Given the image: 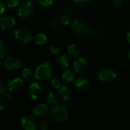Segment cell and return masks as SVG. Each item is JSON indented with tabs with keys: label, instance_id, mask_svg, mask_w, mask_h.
<instances>
[{
	"label": "cell",
	"instance_id": "1",
	"mask_svg": "<svg viewBox=\"0 0 130 130\" xmlns=\"http://www.w3.org/2000/svg\"><path fill=\"white\" fill-rule=\"evenodd\" d=\"M35 78L41 82L48 80L52 75V67L48 62H43L40 63L35 70Z\"/></svg>",
	"mask_w": 130,
	"mask_h": 130
},
{
	"label": "cell",
	"instance_id": "2",
	"mask_svg": "<svg viewBox=\"0 0 130 130\" xmlns=\"http://www.w3.org/2000/svg\"><path fill=\"white\" fill-rule=\"evenodd\" d=\"M34 4L30 1H24L21 2L18 8V14L21 19L29 18L34 12Z\"/></svg>",
	"mask_w": 130,
	"mask_h": 130
},
{
	"label": "cell",
	"instance_id": "3",
	"mask_svg": "<svg viewBox=\"0 0 130 130\" xmlns=\"http://www.w3.org/2000/svg\"><path fill=\"white\" fill-rule=\"evenodd\" d=\"M71 30H72V33L78 37L85 36L89 31V29H88L87 24L84 21L78 20V19L75 20L72 23Z\"/></svg>",
	"mask_w": 130,
	"mask_h": 130
},
{
	"label": "cell",
	"instance_id": "4",
	"mask_svg": "<svg viewBox=\"0 0 130 130\" xmlns=\"http://www.w3.org/2000/svg\"><path fill=\"white\" fill-rule=\"evenodd\" d=\"M50 115L53 120L57 122H63L68 119L69 112L66 108L62 106H53L50 110Z\"/></svg>",
	"mask_w": 130,
	"mask_h": 130
},
{
	"label": "cell",
	"instance_id": "5",
	"mask_svg": "<svg viewBox=\"0 0 130 130\" xmlns=\"http://www.w3.org/2000/svg\"><path fill=\"white\" fill-rule=\"evenodd\" d=\"M14 36L16 40L22 43H27L33 39L30 31L28 29L24 27L17 29L14 32Z\"/></svg>",
	"mask_w": 130,
	"mask_h": 130
},
{
	"label": "cell",
	"instance_id": "6",
	"mask_svg": "<svg viewBox=\"0 0 130 130\" xmlns=\"http://www.w3.org/2000/svg\"><path fill=\"white\" fill-rule=\"evenodd\" d=\"M98 78L101 82H111L116 79L117 73L114 70L111 69H104L99 72Z\"/></svg>",
	"mask_w": 130,
	"mask_h": 130
},
{
	"label": "cell",
	"instance_id": "7",
	"mask_svg": "<svg viewBox=\"0 0 130 130\" xmlns=\"http://www.w3.org/2000/svg\"><path fill=\"white\" fill-rule=\"evenodd\" d=\"M28 92L32 99L37 100L42 96L43 92V88L40 83L34 82L29 86Z\"/></svg>",
	"mask_w": 130,
	"mask_h": 130
},
{
	"label": "cell",
	"instance_id": "8",
	"mask_svg": "<svg viewBox=\"0 0 130 130\" xmlns=\"http://www.w3.org/2000/svg\"><path fill=\"white\" fill-rule=\"evenodd\" d=\"M21 123L23 128L26 130H36L37 127V122L31 115H26L23 117Z\"/></svg>",
	"mask_w": 130,
	"mask_h": 130
},
{
	"label": "cell",
	"instance_id": "9",
	"mask_svg": "<svg viewBox=\"0 0 130 130\" xmlns=\"http://www.w3.org/2000/svg\"><path fill=\"white\" fill-rule=\"evenodd\" d=\"M73 67L78 74H83L87 72L88 69V63L85 59L79 57L74 62Z\"/></svg>",
	"mask_w": 130,
	"mask_h": 130
},
{
	"label": "cell",
	"instance_id": "10",
	"mask_svg": "<svg viewBox=\"0 0 130 130\" xmlns=\"http://www.w3.org/2000/svg\"><path fill=\"white\" fill-rule=\"evenodd\" d=\"M4 66L7 69L14 71L20 68L21 62L14 56H8L4 61Z\"/></svg>",
	"mask_w": 130,
	"mask_h": 130
},
{
	"label": "cell",
	"instance_id": "11",
	"mask_svg": "<svg viewBox=\"0 0 130 130\" xmlns=\"http://www.w3.org/2000/svg\"><path fill=\"white\" fill-rule=\"evenodd\" d=\"M16 21L11 16H5L0 19V26L3 30H9L15 26Z\"/></svg>",
	"mask_w": 130,
	"mask_h": 130
},
{
	"label": "cell",
	"instance_id": "12",
	"mask_svg": "<svg viewBox=\"0 0 130 130\" xmlns=\"http://www.w3.org/2000/svg\"><path fill=\"white\" fill-rule=\"evenodd\" d=\"M49 111V108L47 104H39L35 106L33 110V113L37 117H45Z\"/></svg>",
	"mask_w": 130,
	"mask_h": 130
},
{
	"label": "cell",
	"instance_id": "13",
	"mask_svg": "<svg viewBox=\"0 0 130 130\" xmlns=\"http://www.w3.org/2000/svg\"><path fill=\"white\" fill-rule=\"evenodd\" d=\"M24 80L21 78H14L8 84V89L11 92H18L22 90L24 88Z\"/></svg>",
	"mask_w": 130,
	"mask_h": 130
},
{
	"label": "cell",
	"instance_id": "14",
	"mask_svg": "<svg viewBox=\"0 0 130 130\" xmlns=\"http://www.w3.org/2000/svg\"><path fill=\"white\" fill-rule=\"evenodd\" d=\"M59 95L64 101H69L73 96V90L69 86H63L59 89Z\"/></svg>",
	"mask_w": 130,
	"mask_h": 130
},
{
	"label": "cell",
	"instance_id": "15",
	"mask_svg": "<svg viewBox=\"0 0 130 130\" xmlns=\"http://www.w3.org/2000/svg\"><path fill=\"white\" fill-rule=\"evenodd\" d=\"M75 85L78 89L84 91L88 86V81L85 77H78L75 81Z\"/></svg>",
	"mask_w": 130,
	"mask_h": 130
},
{
	"label": "cell",
	"instance_id": "16",
	"mask_svg": "<svg viewBox=\"0 0 130 130\" xmlns=\"http://www.w3.org/2000/svg\"><path fill=\"white\" fill-rule=\"evenodd\" d=\"M67 51L70 56L73 58H76L80 54V47L75 43H72L68 46Z\"/></svg>",
	"mask_w": 130,
	"mask_h": 130
},
{
	"label": "cell",
	"instance_id": "17",
	"mask_svg": "<svg viewBox=\"0 0 130 130\" xmlns=\"http://www.w3.org/2000/svg\"><path fill=\"white\" fill-rule=\"evenodd\" d=\"M58 62L59 66L64 69H66L71 65V59L66 55H62L58 59Z\"/></svg>",
	"mask_w": 130,
	"mask_h": 130
},
{
	"label": "cell",
	"instance_id": "18",
	"mask_svg": "<svg viewBox=\"0 0 130 130\" xmlns=\"http://www.w3.org/2000/svg\"><path fill=\"white\" fill-rule=\"evenodd\" d=\"M33 40H34V43L35 44H37V45H43L46 42L47 38H46V36L44 34L38 33L34 37Z\"/></svg>",
	"mask_w": 130,
	"mask_h": 130
},
{
	"label": "cell",
	"instance_id": "19",
	"mask_svg": "<svg viewBox=\"0 0 130 130\" xmlns=\"http://www.w3.org/2000/svg\"><path fill=\"white\" fill-rule=\"evenodd\" d=\"M46 103L50 105V106H56L59 101V98H58V96L53 93V92H50L47 95H46Z\"/></svg>",
	"mask_w": 130,
	"mask_h": 130
},
{
	"label": "cell",
	"instance_id": "20",
	"mask_svg": "<svg viewBox=\"0 0 130 130\" xmlns=\"http://www.w3.org/2000/svg\"><path fill=\"white\" fill-rule=\"evenodd\" d=\"M74 75L73 73L69 71V70H67V71H65L62 74V82L65 83V84H70L71 82H73L74 80Z\"/></svg>",
	"mask_w": 130,
	"mask_h": 130
},
{
	"label": "cell",
	"instance_id": "21",
	"mask_svg": "<svg viewBox=\"0 0 130 130\" xmlns=\"http://www.w3.org/2000/svg\"><path fill=\"white\" fill-rule=\"evenodd\" d=\"M22 78L24 82H26L27 83L31 82L34 78V75H33L31 70L27 68L24 69L22 72Z\"/></svg>",
	"mask_w": 130,
	"mask_h": 130
},
{
	"label": "cell",
	"instance_id": "22",
	"mask_svg": "<svg viewBox=\"0 0 130 130\" xmlns=\"http://www.w3.org/2000/svg\"><path fill=\"white\" fill-rule=\"evenodd\" d=\"M63 12L69 16H75L76 14V9L71 5H66L63 8Z\"/></svg>",
	"mask_w": 130,
	"mask_h": 130
},
{
	"label": "cell",
	"instance_id": "23",
	"mask_svg": "<svg viewBox=\"0 0 130 130\" xmlns=\"http://www.w3.org/2000/svg\"><path fill=\"white\" fill-rule=\"evenodd\" d=\"M0 43H1V46H0V57H1V59H3L7 55L8 49V46L6 45V43H5L2 40H1Z\"/></svg>",
	"mask_w": 130,
	"mask_h": 130
},
{
	"label": "cell",
	"instance_id": "24",
	"mask_svg": "<svg viewBox=\"0 0 130 130\" xmlns=\"http://www.w3.org/2000/svg\"><path fill=\"white\" fill-rule=\"evenodd\" d=\"M62 82L58 78H53L50 82L51 87L55 88V89H60L62 88Z\"/></svg>",
	"mask_w": 130,
	"mask_h": 130
},
{
	"label": "cell",
	"instance_id": "25",
	"mask_svg": "<svg viewBox=\"0 0 130 130\" xmlns=\"http://www.w3.org/2000/svg\"><path fill=\"white\" fill-rule=\"evenodd\" d=\"M70 20H71V16L65 13H63L59 18V21L62 25H68L70 22Z\"/></svg>",
	"mask_w": 130,
	"mask_h": 130
},
{
	"label": "cell",
	"instance_id": "26",
	"mask_svg": "<svg viewBox=\"0 0 130 130\" xmlns=\"http://www.w3.org/2000/svg\"><path fill=\"white\" fill-rule=\"evenodd\" d=\"M50 51L53 55H59L61 53V46L58 43H53L50 46Z\"/></svg>",
	"mask_w": 130,
	"mask_h": 130
},
{
	"label": "cell",
	"instance_id": "27",
	"mask_svg": "<svg viewBox=\"0 0 130 130\" xmlns=\"http://www.w3.org/2000/svg\"><path fill=\"white\" fill-rule=\"evenodd\" d=\"M59 24H61L59 21V19H57L56 18H52L49 20V25L53 28H55V29L59 28Z\"/></svg>",
	"mask_w": 130,
	"mask_h": 130
},
{
	"label": "cell",
	"instance_id": "28",
	"mask_svg": "<svg viewBox=\"0 0 130 130\" xmlns=\"http://www.w3.org/2000/svg\"><path fill=\"white\" fill-rule=\"evenodd\" d=\"M50 123L47 120H43L40 123V130H50Z\"/></svg>",
	"mask_w": 130,
	"mask_h": 130
},
{
	"label": "cell",
	"instance_id": "29",
	"mask_svg": "<svg viewBox=\"0 0 130 130\" xmlns=\"http://www.w3.org/2000/svg\"><path fill=\"white\" fill-rule=\"evenodd\" d=\"M90 33L93 37H100L101 35V30L98 27H94L90 30Z\"/></svg>",
	"mask_w": 130,
	"mask_h": 130
},
{
	"label": "cell",
	"instance_id": "30",
	"mask_svg": "<svg viewBox=\"0 0 130 130\" xmlns=\"http://www.w3.org/2000/svg\"><path fill=\"white\" fill-rule=\"evenodd\" d=\"M5 3H6V5L8 7L14 8L18 5L19 0H5Z\"/></svg>",
	"mask_w": 130,
	"mask_h": 130
},
{
	"label": "cell",
	"instance_id": "31",
	"mask_svg": "<svg viewBox=\"0 0 130 130\" xmlns=\"http://www.w3.org/2000/svg\"><path fill=\"white\" fill-rule=\"evenodd\" d=\"M38 3L44 7H48L53 5V0H37Z\"/></svg>",
	"mask_w": 130,
	"mask_h": 130
},
{
	"label": "cell",
	"instance_id": "32",
	"mask_svg": "<svg viewBox=\"0 0 130 130\" xmlns=\"http://www.w3.org/2000/svg\"><path fill=\"white\" fill-rule=\"evenodd\" d=\"M113 5L116 9H120L123 5V0H113Z\"/></svg>",
	"mask_w": 130,
	"mask_h": 130
},
{
	"label": "cell",
	"instance_id": "33",
	"mask_svg": "<svg viewBox=\"0 0 130 130\" xmlns=\"http://www.w3.org/2000/svg\"><path fill=\"white\" fill-rule=\"evenodd\" d=\"M72 1H73V2L75 5H79V6H82V5H85L88 4L92 0H72Z\"/></svg>",
	"mask_w": 130,
	"mask_h": 130
},
{
	"label": "cell",
	"instance_id": "34",
	"mask_svg": "<svg viewBox=\"0 0 130 130\" xmlns=\"http://www.w3.org/2000/svg\"><path fill=\"white\" fill-rule=\"evenodd\" d=\"M4 98L6 101H8V102H11L14 99V97H13V94H11V93H5L4 94Z\"/></svg>",
	"mask_w": 130,
	"mask_h": 130
},
{
	"label": "cell",
	"instance_id": "35",
	"mask_svg": "<svg viewBox=\"0 0 130 130\" xmlns=\"http://www.w3.org/2000/svg\"><path fill=\"white\" fill-rule=\"evenodd\" d=\"M5 93V84L2 81L0 82V94L2 95H4Z\"/></svg>",
	"mask_w": 130,
	"mask_h": 130
},
{
	"label": "cell",
	"instance_id": "36",
	"mask_svg": "<svg viewBox=\"0 0 130 130\" xmlns=\"http://www.w3.org/2000/svg\"><path fill=\"white\" fill-rule=\"evenodd\" d=\"M5 107H6V104L5 103V101L3 100H2L1 102H0V109H1V110H3L5 108Z\"/></svg>",
	"mask_w": 130,
	"mask_h": 130
},
{
	"label": "cell",
	"instance_id": "37",
	"mask_svg": "<svg viewBox=\"0 0 130 130\" xmlns=\"http://www.w3.org/2000/svg\"><path fill=\"white\" fill-rule=\"evenodd\" d=\"M0 6H1V8H2V10H1V14H3L4 13V11H5V5H3V3H2V2H0Z\"/></svg>",
	"mask_w": 130,
	"mask_h": 130
},
{
	"label": "cell",
	"instance_id": "38",
	"mask_svg": "<svg viewBox=\"0 0 130 130\" xmlns=\"http://www.w3.org/2000/svg\"><path fill=\"white\" fill-rule=\"evenodd\" d=\"M126 38H127V41H128V43H129V45H130V32H129V33L127 34Z\"/></svg>",
	"mask_w": 130,
	"mask_h": 130
},
{
	"label": "cell",
	"instance_id": "39",
	"mask_svg": "<svg viewBox=\"0 0 130 130\" xmlns=\"http://www.w3.org/2000/svg\"><path fill=\"white\" fill-rule=\"evenodd\" d=\"M127 55H128V57L130 59V49L129 50V51H128V53H127Z\"/></svg>",
	"mask_w": 130,
	"mask_h": 130
}]
</instances>
